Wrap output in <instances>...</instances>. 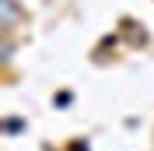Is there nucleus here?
Here are the masks:
<instances>
[{"mask_svg": "<svg viewBox=\"0 0 154 151\" xmlns=\"http://www.w3.org/2000/svg\"><path fill=\"white\" fill-rule=\"evenodd\" d=\"M0 4H4V28L11 32V25L18 18V4H14V0H0Z\"/></svg>", "mask_w": 154, "mask_h": 151, "instance_id": "obj_1", "label": "nucleus"}]
</instances>
